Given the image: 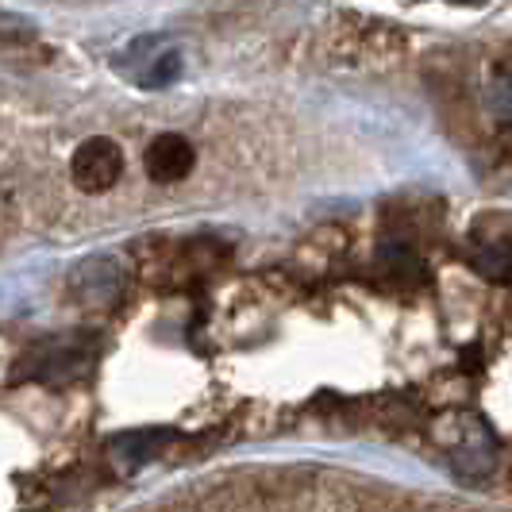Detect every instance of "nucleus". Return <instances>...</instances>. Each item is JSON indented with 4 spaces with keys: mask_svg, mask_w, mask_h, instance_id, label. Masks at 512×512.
Returning a JSON list of instances; mask_svg holds the SVG:
<instances>
[{
    "mask_svg": "<svg viewBox=\"0 0 512 512\" xmlns=\"http://www.w3.org/2000/svg\"><path fill=\"white\" fill-rule=\"evenodd\" d=\"M97 359V335H62L31 347L20 366L12 370V382H39V385H66L89 374Z\"/></svg>",
    "mask_w": 512,
    "mask_h": 512,
    "instance_id": "1",
    "label": "nucleus"
},
{
    "mask_svg": "<svg viewBox=\"0 0 512 512\" xmlns=\"http://www.w3.org/2000/svg\"><path fill=\"white\" fill-rule=\"evenodd\" d=\"M128 274H131V266L120 255H112V251L89 255L70 270L66 293H70V301H77V305H85V308H108L124 297Z\"/></svg>",
    "mask_w": 512,
    "mask_h": 512,
    "instance_id": "2",
    "label": "nucleus"
},
{
    "mask_svg": "<svg viewBox=\"0 0 512 512\" xmlns=\"http://www.w3.org/2000/svg\"><path fill=\"white\" fill-rule=\"evenodd\" d=\"M120 178H124V151H120V143H112L104 135L85 139L70 158V181L89 197L108 193Z\"/></svg>",
    "mask_w": 512,
    "mask_h": 512,
    "instance_id": "3",
    "label": "nucleus"
},
{
    "mask_svg": "<svg viewBox=\"0 0 512 512\" xmlns=\"http://www.w3.org/2000/svg\"><path fill=\"white\" fill-rule=\"evenodd\" d=\"M193 166H197V151H193V143L185 135H178V131L158 135V139H151V147L143 151V170L158 185L185 181L193 174Z\"/></svg>",
    "mask_w": 512,
    "mask_h": 512,
    "instance_id": "4",
    "label": "nucleus"
},
{
    "mask_svg": "<svg viewBox=\"0 0 512 512\" xmlns=\"http://www.w3.org/2000/svg\"><path fill=\"white\" fill-rule=\"evenodd\" d=\"M166 439H170V432H158V428L124 432V436L112 439V455H116L120 462H131V466H139V462H147L151 455H158V451L166 447Z\"/></svg>",
    "mask_w": 512,
    "mask_h": 512,
    "instance_id": "5",
    "label": "nucleus"
},
{
    "mask_svg": "<svg viewBox=\"0 0 512 512\" xmlns=\"http://www.w3.org/2000/svg\"><path fill=\"white\" fill-rule=\"evenodd\" d=\"M135 77H139L143 89H166V85H174L181 77V54L170 51V47H162Z\"/></svg>",
    "mask_w": 512,
    "mask_h": 512,
    "instance_id": "6",
    "label": "nucleus"
},
{
    "mask_svg": "<svg viewBox=\"0 0 512 512\" xmlns=\"http://www.w3.org/2000/svg\"><path fill=\"white\" fill-rule=\"evenodd\" d=\"M39 39L35 24L27 16H16V12H0V54L4 51H20V47H31Z\"/></svg>",
    "mask_w": 512,
    "mask_h": 512,
    "instance_id": "7",
    "label": "nucleus"
},
{
    "mask_svg": "<svg viewBox=\"0 0 512 512\" xmlns=\"http://www.w3.org/2000/svg\"><path fill=\"white\" fill-rule=\"evenodd\" d=\"M482 270L512 285V247H497V251H489V255L482 258Z\"/></svg>",
    "mask_w": 512,
    "mask_h": 512,
    "instance_id": "8",
    "label": "nucleus"
},
{
    "mask_svg": "<svg viewBox=\"0 0 512 512\" xmlns=\"http://www.w3.org/2000/svg\"><path fill=\"white\" fill-rule=\"evenodd\" d=\"M451 4H466V8H474V4H486V0H451Z\"/></svg>",
    "mask_w": 512,
    "mask_h": 512,
    "instance_id": "9",
    "label": "nucleus"
}]
</instances>
